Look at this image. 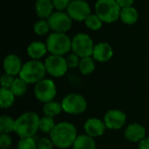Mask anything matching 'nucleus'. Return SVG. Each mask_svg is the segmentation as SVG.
<instances>
[{"label":"nucleus","instance_id":"1","mask_svg":"<svg viewBox=\"0 0 149 149\" xmlns=\"http://www.w3.org/2000/svg\"><path fill=\"white\" fill-rule=\"evenodd\" d=\"M77 137L76 127L69 122H60L56 124L55 127L50 133V139L54 146L61 149H66L72 146Z\"/></svg>","mask_w":149,"mask_h":149},{"label":"nucleus","instance_id":"2","mask_svg":"<svg viewBox=\"0 0 149 149\" xmlns=\"http://www.w3.org/2000/svg\"><path fill=\"white\" fill-rule=\"evenodd\" d=\"M39 116L34 112L23 113L15 120L14 132L20 139L33 138L39 130Z\"/></svg>","mask_w":149,"mask_h":149},{"label":"nucleus","instance_id":"3","mask_svg":"<svg viewBox=\"0 0 149 149\" xmlns=\"http://www.w3.org/2000/svg\"><path fill=\"white\" fill-rule=\"evenodd\" d=\"M46 73L45 63L38 60H31L23 65L19 77L28 84H36L45 79Z\"/></svg>","mask_w":149,"mask_h":149},{"label":"nucleus","instance_id":"4","mask_svg":"<svg viewBox=\"0 0 149 149\" xmlns=\"http://www.w3.org/2000/svg\"><path fill=\"white\" fill-rule=\"evenodd\" d=\"M121 8L116 0H98L95 4V14L105 23H113L120 18Z\"/></svg>","mask_w":149,"mask_h":149},{"label":"nucleus","instance_id":"5","mask_svg":"<svg viewBox=\"0 0 149 149\" xmlns=\"http://www.w3.org/2000/svg\"><path fill=\"white\" fill-rule=\"evenodd\" d=\"M45 44L48 52L54 55L63 56L72 49V40L65 33L62 32L49 34Z\"/></svg>","mask_w":149,"mask_h":149},{"label":"nucleus","instance_id":"6","mask_svg":"<svg viewBox=\"0 0 149 149\" xmlns=\"http://www.w3.org/2000/svg\"><path fill=\"white\" fill-rule=\"evenodd\" d=\"M93 48V41L86 33H78L72 40V50L80 58L92 56Z\"/></svg>","mask_w":149,"mask_h":149},{"label":"nucleus","instance_id":"7","mask_svg":"<svg viewBox=\"0 0 149 149\" xmlns=\"http://www.w3.org/2000/svg\"><path fill=\"white\" fill-rule=\"evenodd\" d=\"M61 105L63 111L72 115L81 114L86 110L87 107L86 98L82 95L77 93H70L66 95L63 98Z\"/></svg>","mask_w":149,"mask_h":149},{"label":"nucleus","instance_id":"8","mask_svg":"<svg viewBox=\"0 0 149 149\" xmlns=\"http://www.w3.org/2000/svg\"><path fill=\"white\" fill-rule=\"evenodd\" d=\"M57 94V89L54 82L51 79H43L35 84L34 95L36 98L44 104L53 101Z\"/></svg>","mask_w":149,"mask_h":149},{"label":"nucleus","instance_id":"9","mask_svg":"<svg viewBox=\"0 0 149 149\" xmlns=\"http://www.w3.org/2000/svg\"><path fill=\"white\" fill-rule=\"evenodd\" d=\"M44 63L46 72L54 77L63 76L69 68L65 58L61 55L51 54L45 59Z\"/></svg>","mask_w":149,"mask_h":149},{"label":"nucleus","instance_id":"10","mask_svg":"<svg viewBox=\"0 0 149 149\" xmlns=\"http://www.w3.org/2000/svg\"><path fill=\"white\" fill-rule=\"evenodd\" d=\"M72 19L64 11H53V13L47 18L50 28L54 32H62L65 33L69 31L72 27Z\"/></svg>","mask_w":149,"mask_h":149},{"label":"nucleus","instance_id":"11","mask_svg":"<svg viewBox=\"0 0 149 149\" xmlns=\"http://www.w3.org/2000/svg\"><path fill=\"white\" fill-rule=\"evenodd\" d=\"M70 18L76 21H85L91 14V8L86 1L72 0L66 9Z\"/></svg>","mask_w":149,"mask_h":149},{"label":"nucleus","instance_id":"12","mask_svg":"<svg viewBox=\"0 0 149 149\" xmlns=\"http://www.w3.org/2000/svg\"><path fill=\"white\" fill-rule=\"evenodd\" d=\"M127 121L126 114L120 110H110L104 116V123L107 128L119 130L122 128Z\"/></svg>","mask_w":149,"mask_h":149},{"label":"nucleus","instance_id":"13","mask_svg":"<svg viewBox=\"0 0 149 149\" xmlns=\"http://www.w3.org/2000/svg\"><path fill=\"white\" fill-rule=\"evenodd\" d=\"M106 125L104 120H100L97 118H91L84 124V130L86 134L92 138L100 137L104 134L106 131Z\"/></svg>","mask_w":149,"mask_h":149},{"label":"nucleus","instance_id":"14","mask_svg":"<svg viewBox=\"0 0 149 149\" xmlns=\"http://www.w3.org/2000/svg\"><path fill=\"white\" fill-rule=\"evenodd\" d=\"M23 63L21 59L16 54H8L5 56L3 61V68L5 74L10 76H17L20 74L21 69L23 68Z\"/></svg>","mask_w":149,"mask_h":149},{"label":"nucleus","instance_id":"15","mask_svg":"<svg viewBox=\"0 0 149 149\" xmlns=\"http://www.w3.org/2000/svg\"><path fill=\"white\" fill-rule=\"evenodd\" d=\"M113 55V50L110 44L107 42H100L94 46L93 58L99 62H106Z\"/></svg>","mask_w":149,"mask_h":149},{"label":"nucleus","instance_id":"16","mask_svg":"<svg viewBox=\"0 0 149 149\" xmlns=\"http://www.w3.org/2000/svg\"><path fill=\"white\" fill-rule=\"evenodd\" d=\"M125 137L131 142H141L146 138V128L139 123L131 124L125 130Z\"/></svg>","mask_w":149,"mask_h":149},{"label":"nucleus","instance_id":"17","mask_svg":"<svg viewBox=\"0 0 149 149\" xmlns=\"http://www.w3.org/2000/svg\"><path fill=\"white\" fill-rule=\"evenodd\" d=\"M52 0H37L35 3V10L37 15L41 19L48 18L53 13Z\"/></svg>","mask_w":149,"mask_h":149},{"label":"nucleus","instance_id":"18","mask_svg":"<svg viewBox=\"0 0 149 149\" xmlns=\"http://www.w3.org/2000/svg\"><path fill=\"white\" fill-rule=\"evenodd\" d=\"M46 44L41 41H33L27 47V54L31 58V60H38L45 55L47 52Z\"/></svg>","mask_w":149,"mask_h":149},{"label":"nucleus","instance_id":"19","mask_svg":"<svg viewBox=\"0 0 149 149\" xmlns=\"http://www.w3.org/2000/svg\"><path fill=\"white\" fill-rule=\"evenodd\" d=\"M73 149H95L96 143L93 138L88 136L87 134L78 135L76 141L72 145Z\"/></svg>","mask_w":149,"mask_h":149},{"label":"nucleus","instance_id":"20","mask_svg":"<svg viewBox=\"0 0 149 149\" xmlns=\"http://www.w3.org/2000/svg\"><path fill=\"white\" fill-rule=\"evenodd\" d=\"M120 18L121 21L127 25H134L137 22L139 18V13L137 10L131 6L127 8H123L120 11Z\"/></svg>","mask_w":149,"mask_h":149},{"label":"nucleus","instance_id":"21","mask_svg":"<svg viewBox=\"0 0 149 149\" xmlns=\"http://www.w3.org/2000/svg\"><path fill=\"white\" fill-rule=\"evenodd\" d=\"M62 111H63L62 105L54 100L45 104V105L43 106V112H44L45 116L50 117L52 119L54 117L59 115Z\"/></svg>","mask_w":149,"mask_h":149},{"label":"nucleus","instance_id":"22","mask_svg":"<svg viewBox=\"0 0 149 149\" xmlns=\"http://www.w3.org/2000/svg\"><path fill=\"white\" fill-rule=\"evenodd\" d=\"M15 101V96L10 89H0V105L3 109H8L12 106Z\"/></svg>","mask_w":149,"mask_h":149},{"label":"nucleus","instance_id":"23","mask_svg":"<svg viewBox=\"0 0 149 149\" xmlns=\"http://www.w3.org/2000/svg\"><path fill=\"white\" fill-rule=\"evenodd\" d=\"M79 69L80 73L84 76H88L92 74L95 69L94 59L91 56L81 58L79 65Z\"/></svg>","mask_w":149,"mask_h":149},{"label":"nucleus","instance_id":"24","mask_svg":"<svg viewBox=\"0 0 149 149\" xmlns=\"http://www.w3.org/2000/svg\"><path fill=\"white\" fill-rule=\"evenodd\" d=\"M27 85H28V83H26L20 77H18V78H15L10 90H11V92L14 94L15 97H21L26 93Z\"/></svg>","mask_w":149,"mask_h":149},{"label":"nucleus","instance_id":"25","mask_svg":"<svg viewBox=\"0 0 149 149\" xmlns=\"http://www.w3.org/2000/svg\"><path fill=\"white\" fill-rule=\"evenodd\" d=\"M14 129H15V120L8 115H2L0 118L1 133L9 134L10 133L13 132Z\"/></svg>","mask_w":149,"mask_h":149},{"label":"nucleus","instance_id":"26","mask_svg":"<svg viewBox=\"0 0 149 149\" xmlns=\"http://www.w3.org/2000/svg\"><path fill=\"white\" fill-rule=\"evenodd\" d=\"M55 126H56V124H55V121L52 118L46 117V116L40 118L39 130L41 132L50 134L52 133V131L53 130V128L55 127Z\"/></svg>","mask_w":149,"mask_h":149},{"label":"nucleus","instance_id":"27","mask_svg":"<svg viewBox=\"0 0 149 149\" xmlns=\"http://www.w3.org/2000/svg\"><path fill=\"white\" fill-rule=\"evenodd\" d=\"M85 24L89 29L97 31L101 28L103 22L96 14H90L87 17V18L85 20Z\"/></svg>","mask_w":149,"mask_h":149},{"label":"nucleus","instance_id":"28","mask_svg":"<svg viewBox=\"0 0 149 149\" xmlns=\"http://www.w3.org/2000/svg\"><path fill=\"white\" fill-rule=\"evenodd\" d=\"M50 29L51 28H50V25L48 24V21L45 19H40V20L37 21L33 25L34 32L39 36H43V35L46 34Z\"/></svg>","mask_w":149,"mask_h":149},{"label":"nucleus","instance_id":"29","mask_svg":"<svg viewBox=\"0 0 149 149\" xmlns=\"http://www.w3.org/2000/svg\"><path fill=\"white\" fill-rule=\"evenodd\" d=\"M17 149H38L37 142L33 138L20 139L17 143Z\"/></svg>","mask_w":149,"mask_h":149},{"label":"nucleus","instance_id":"30","mask_svg":"<svg viewBox=\"0 0 149 149\" xmlns=\"http://www.w3.org/2000/svg\"><path fill=\"white\" fill-rule=\"evenodd\" d=\"M80 57H79L77 54H75L74 53L70 54L66 56L65 60L68 65V68H79V62H80Z\"/></svg>","mask_w":149,"mask_h":149},{"label":"nucleus","instance_id":"31","mask_svg":"<svg viewBox=\"0 0 149 149\" xmlns=\"http://www.w3.org/2000/svg\"><path fill=\"white\" fill-rule=\"evenodd\" d=\"M37 145L38 149H53V148L55 147L52 140L45 137L39 139L37 141Z\"/></svg>","mask_w":149,"mask_h":149},{"label":"nucleus","instance_id":"32","mask_svg":"<svg viewBox=\"0 0 149 149\" xmlns=\"http://www.w3.org/2000/svg\"><path fill=\"white\" fill-rule=\"evenodd\" d=\"M15 78L13 76L8 75V74H3L1 76V88H4V89H10V86L12 85L13 82H14Z\"/></svg>","mask_w":149,"mask_h":149},{"label":"nucleus","instance_id":"33","mask_svg":"<svg viewBox=\"0 0 149 149\" xmlns=\"http://www.w3.org/2000/svg\"><path fill=\"white\" fill-rule=\"evenodd\" d=\"M12 144L11 137L6 133H1L0 135V148L1 149H9Z\"/></svg>","mask_w":149,"mask_h":149},{"label":"nucleus","instance_id":"34","mask_svg":"<svg viewBox=\"0 0 149 149\" xmlns=\"http://www.w3.org/2000/svg\"><path fill=\"white\" fill-rule=\"evenodd\" d=\"M71 0H52L54 8L58 11H63L65 9H67Z\"/></svg>","mask_w":149,"mask_h":149},{"label":"nucleus","instance_id":"35","mask_svg":"<svg viewBox=\"0 0 149 149\" xmlns=\"http://www.w3.org/2000/svg\"><path fill=\"white\" fill-rule=\"evenodd\" d=\"M116 2L120 5V7L121 9H123V8H127V7L133 6L134 0H116Z\"/></svg>","mask_w":149,"mask_h":149},{"label":"nucleus","instance_id":"36","mask_svg":"<svg viewBox=\"0 0 149 149\" xmlns=\"http://www.w3.org/2000/svg\"><path fill=\"white\" fill-rule=\"evenodd\" d=\"M139 149H149V137L143 139L139 142Z\"/></svg>","mask_w":149,"mask_h":149},{"label":"nucleus","instance_id":"37","mask_svg":"<svg viewBox=\"0 0 149 149\" xmlns=\"http://www.w3.org/2000/svg\"><path fill=\"white\" fill-rule=\"evenodd\" d=\"M82 1H86V0H82Z\"/></svg>","mask_w":149,"mask_h":149}]
</instances>
